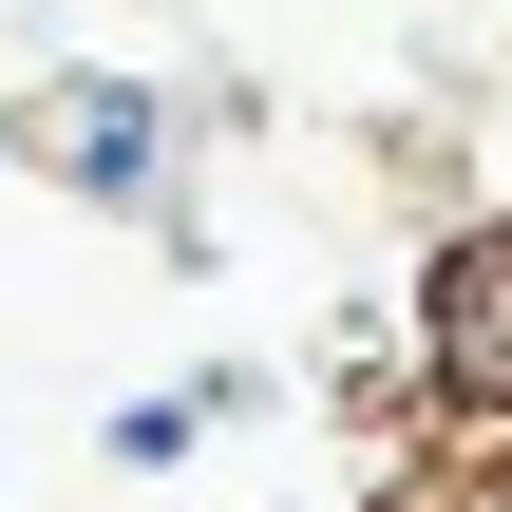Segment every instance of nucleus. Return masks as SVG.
I'll return each instance as SVG.
<instances>
[{"mask_svg":"<svg viewBox=\"0 0 512 512\" xmlns=\"http://www.w3.org/2000/svg\"><path fill=\"white\" fill-rule=\"evenodd\" d=\"M38 152H57V171H95V190H133V171H152V95H76Z\"/></svg>","mask_w":512,"mask_h":512,"instance_id":"nucleus-1","label":"nucleus"},{"mask_svg":"<svg viewBox=\"0 0 512 512\" xmlns=\"http://www.w3.org/2000/svg\"><path fill=\"white\" fill-rule=\"evenodd\" d=\"M456 342H475V361H494V380H512V247H494V266H475V285H456Z\"/></svg>","mask_w":512,"mask_h":512,"instance_id":"nucleus-2","label":"nucleus"}]
</instances>
